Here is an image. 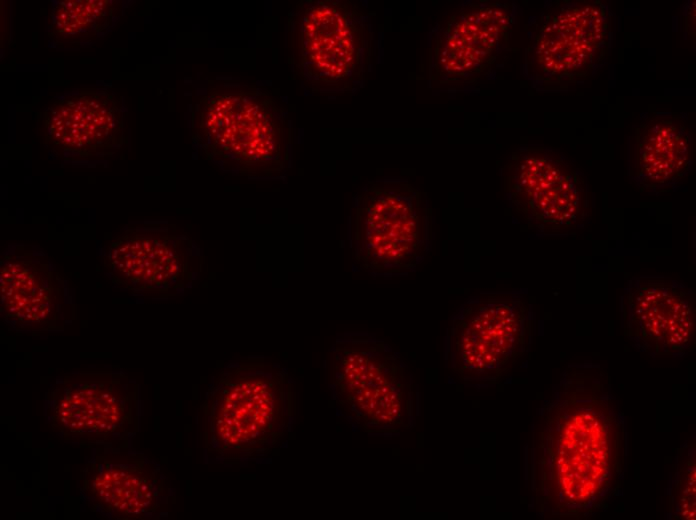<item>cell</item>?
I'll use <instances>...</instances> for the list:
<instances>
[{
  "mask_svg": "<svg viewBox=\"0 0 696 520\" xmlns=\"http://www.w3.org/2000/svg\"><path fill=\"white\" fill-rule=\"evenodd\" d=\"M291 396L286 376L270 367L224 373L203 403L206 448L227 458L271 451L288 428Z\"/></svg>",
  "mask_w": 696,
  "mask_h": 520,
  "instance_id": "obj_1",
  "label": "cell"
},
{
  "mask_svg": "<svg viewBox=\"0 0 696 520\" xmlns=\"http://www.w3.org/2000/svg\"><path fill=\"white\" fill-rule=\"evenodd\" d=\"M620 425L596 398L565 401L549 436V477L564 506H587L619 471Z\"/></svg>",
  "mask_w": 696,
  "mask_h": 520,
  "instance_id": "obj_2",
  "label": "cell"
},
{
  "mask_svg": "<svg viewBox=\"0 0 696 520\" xmlns=\"http://www.w3.org/2000/svg\"><path fill=\"white\" fill-rule=\"evenodd\" d=\"M44 414L62 439L84 447H127L140 426V390L120 373H80L45 393Z\"/></svg>",
  "mask_w": 696,
  "mask_h": 520,
  "instance_id": "obj_3",
  "label": "cell"
},
{
  "mask_svg": "<svg viewBox=\"0 0 696 520\" xmlns=\"http://www.w3.org/2000/svg\"><path fill=\"white\" fill-rule=\"evenodd\" d=\"M505 195L529 228L567 233L588 217V188L561 154L544 147L514 151L502 168Z\"/></svg>",
  "mask_w": 696,
  "mask_h": 520,
  "instance_id": "obj_4",
  "label": "cell"
},
{
  "mask_svg": "<svg viewBox=\"0 0 696 520\" xmlns=\"http://www.w3.org/2000/svg\"><path fill=\"white\" fill-rule=\"evenodd\" d=\"M426 194L407 181L375 184L357 215V252L371 269L399 273L417 266L429 237Z\"/></svg>",
  "mask_w": 696,
  "mask_h": 520,
  "instance_id": "obj_5",
  "label": "cell"
},
{
  "mask_svg": "<svg viewBox=\"0 0 696 520\" xmlns=\"http://www.w3.org/2000/svg\"><path fill=\"white\" fill-rule=\"evenodd\" d=\"M612 20L599 0L564 1L544 16L529 49L532 77L564 87L586 77L607 56Z\"/></svg>",
  "mask_w": 696,
  "mask_h": 520,
  "instance_id": "obj_6",
  "label": "cell"
},
{
  "mask_svg": "<svg viewBox=\"0 0 696 520\" xmlns=\"http://www.w3.org/2000/svg\"><path fill=\"white\" fill-rule=\"evenodd\" d=\"M512 21L507 3L480 1L462 6L434 32L430 79L463 84L485 75L507 46Z\"/></svg>",
  "mask_w": 696,
  "mask_h": 520,
  "instance_id": "obj_7",
  "label": "cell"
},
{
  "mask_svg": "<svg viewBox=\"0 0 696 520\" xmlns=\"http://www.w3.org/2000/svg\"><path fill=\"white\" fill-rule=\"evenodd\" d=\"M626 336L641 351L682 356L695 344V300L682 282L665 276H638L621 300Z\"/></svg>",
  "mask_w": 696,
  "mask_h": 520,
  "instance_id": "obj_8",
  "label": "cell"
},
{
  "mask_svg": "<svg viewBox=\"0 0 696 520\" xmlns=\"http://www.w3.org/2000/svg\"><path fill=\"white\" fill-rule=\"evenodd\" d=\"M80 489L92 511L114 519L152 517L167 502L159 469L127 447H95L81 470Z\"/></svg>",
  "mask_w": 696,
  "mask_h": 520,
  "instance_id": "obj_9",
  "label": "cell"
},
{
  "mask_svg": "<svg viewBox=\"0 0 696 520\" xmlns=\"http://www.w3.org/2000/svg\"><path fill=\"white\" fill-rule=\"evenodd\" d=\"M531 320L529 306L519 297L471 300L454 329L464 367L478 375L502 370L527 349Z\"/></svg>",
  "mask_w": 696,
  "mask_h": 520,
  "instance_id": "obj_10",
  "label": "cell"
},
{
  "mask_svg": "<svg viewBox=\"0 0 696 520\" xmlns=\"http://www.w3.org/2000/svg\"><path fill=\"white\" fill-rule=\"evenodd\" d=\"M305 53L312 76L346 84L361 71L367 47L363 20L344 4L318 2L305 17Z\"/></svg>",
  "mask_w": 696,
  "mask_h": 520,
  "instance_id": "obj_11",
  "label": "cell"
},
{
  "mask_svg": "<svg viewBox=\"0 0 696 520\" xmlns=\"http://www.w3.org/2000/svg\"><path fill=\"white\" fill-rule=\"evenodd\" d=\"M631 179L645 192L668 191L691 170L694 141L676 116L654 115L635 130Z\"/></svg>",
  "mask_w": 696,
  "mask_h": 520,
  "instance_id": "obj_12",
  "label": "cell"
},
{
  "mask_svg": "<svg viewBox=\"0 0 696 520\" xmlns=\"http://www.w3.org/2000/svg\"><path fill=\"white\" fill-rule=\"evenodd\" d=\"M63 300L47 268L12 260L1 269V313L18 330L47 331L60 324Z\"/></svg>",
  "mask_w": 696,
  "mask_h": 520,
  "instance_id": "obj_13",
  "label": "cell"
},
{
  "mask_svg": "<svg viewBox=\"0 0 696 520\" xmlns=\"http://www.w3.org/2000/svg\"><path fill=\"white\" fill-rule=\"evenodd\" d=\"M107 260L117 282L134 290L164 289L180 271L173 244L151 236L119 238L111 244Z\"/></svg>",
  "mask_w": 696,
  "mask_h": 520,
  "instance_id": "obj_14",
  "label": "cell"
}]
</instances>
